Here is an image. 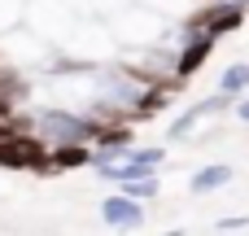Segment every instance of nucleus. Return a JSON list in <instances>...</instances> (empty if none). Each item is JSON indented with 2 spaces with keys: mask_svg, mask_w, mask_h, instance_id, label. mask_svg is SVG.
Returning <instances> with one entry per match:
<instances>
[{
  "mask_svg": "<svg viewBox=\"0 0 249 236\" xmlns=\"http://www.w3.org/2000/svg\"><path fill=\"white\" fill-rule=\"evenodd\" d=\"M35 136L44 145H66V140H83L92 145V131H96V118L88 109H70V105H44L35 118H31Z\"/></svg>",
  "mask_w": 249,
  "mask_h": 236,
  "instance_id": "nucleus-1",
  "label": "nucleus"
},
{
  "mask_svg": "<svg viewBox=\"0 0 249 236\" xmlns=\"http://www.w3.org/2000/svg\"><path fill=\"white\" fill-rule=\"evenodd\" d=\"M0 166L9 171H48V145L26 131L0 136Z\"/></svg>",
  "mask_w": 249,
  "mask_h": 236,
  "instance_id": "nucleus-2",
  "label": "nucleus"
},
{
  "mask_svg": "<svg viewBox=\"0 0 249 236\" xmlns=\"http://www.w3.org/2000/svg\"><path fill=\"white\" fill-rule=\"evenodd\" d=\"M241 22H245V0H210L206 9H197V13L188 18V26H197V31L214 35V39L232 35Z\"/></svg>",
  "mask_w": 249,
  "mask_h": 236,
  "instance_id": "nucleus-3",
  "label": "nucleus"
},
{
  "mask_svg": "<svg viewBox=\"0 0 249 236\" xmlns=\"http://www.w3.org/2000/svg\"><path fill=\"white\" fill-rule=\"evenodd\" d=\"M140 206L144 201H136L127 193H114V197L101 201V219H105V228H140L144 223V210Z\"/></svg>",
  "mask_w": 249,
  "mask_h": 236,
  "instance_id": "nucleus-4",
  "label": "nucleus"
},
{
  "mask_svg": "<svg viewBox=\"0 0 249 236\" xmlns=\"http://www.w3.org/2000/svg\"><path fill=\"white\" fill-rule=\"evenodd\" d=\"M79 166H92V145L83 140L48 145V171H79Z\"/></svg>",
  "mask_w": 249,
  "mask_h": 236,
  "instance_id": "nucleus-5",
  "label": "nucleus"
},
{
  "mask_svg": "<svg viewBox=\"0 0 249 236\" xmlns=\"http://www.w3.org/2000/svg\"><path fill=\"white\" fill-rule=\"evenodd\" d=\"M232 184V166L228 162H214V166H201L193 180H188V188L197 193V197H206V193H219V188H228Z\"/></svg>",
  "mask_w": 249,
  "mask_h": 236,
  "instance_id": "nucleus-6",
  "label": "nucleus"
},
{
  "mask_svg": "<svg viewBox=\"0 0 249 236\" xmlns=\"http://www.w3.org/2000/svg\"><path fill=\"white\" fill-rule=\"evenodd\" d=\"M245 88H249V66L245 61H241V66H228V70L219 74V92H223V96H241Z\"/></svg>",
  "mask_w": 249,
  "mask_h": 236,
  "instance_id": "nucleus-7",
  "label": "nucleus"
},
{
  "mask_svg": "<svg viewBox=\"0 0 249 236\" xmlns=\"http://www.w3.org/2000/svg\"><path fill=\"white\" fill-rule=\"evenodd\" d=\"M118 188L127 197H136V201H149V197H158V171L153 175H136V180H123Z\"/></svg>",
  "mask_w": 249,
  "mask_h": 236,
  "instance_id": "nucleus-8",
  "label": "nucleus"
},
{
  "mask_svg": "<svg viewBox=\"0 0 249 236\" xmlns=\"http://www.w3.org/2000/svg\"><path fill=\"white\" fill-rule=\"evenodd\" d=\"M22 4L26 0H0V31H9V26L22 22Z\"/></svg>",
  "mask_w": 249,
  "mask_h": 236,
  "instance_id": "nucleus-9",
  "label": "nucleus"
},
{
  "mask_svg": "<svg viewBox=\"0 0 249 236\" xmlns=\"http://www.w3.org/2000/svg\"><path fill=\"white\" fill-rule=\"evenodd\" d=\"M214 228H219V232H241V228H249V219H219Z\"/></svg>",
  "mask_w": 249,
  "mask_h": 236,
  "instance_id": "nucleus-10",
  "label": "nucleus"
},
{
  "mask_svg": "<svg viewBox=\"0 0 249 236\" xmlns=\"http://www.w3.org/2000/svg\"><path fill=\"white\" fill-rule=\"evenodd\" d=\"M236 118H241V123H249V96L241 101V105H236Z\"/></svg>",
  "mask_w": 249,
  "mask_h": 236,
  "instance_id": "nucleus-11",
  "label": "nucleus"
}]
</instances>
